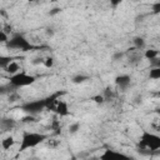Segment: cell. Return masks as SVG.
<instances>
[{"label": "cell", "mask_w": 160, "mask_h": 160, "mask_svg": "<svg viewBox=\"0 0 160 160\" xmlns=\"http://www.w3.org/2000/svg\"><path fill=\"white\" fill-rule=\"evenodd\" d=\"M45 139H46V136L44 134H40V132H26V134H24V136L21 139L20 150L24 151V150H28V149L36 148Z\"/></svg>", "instance_id": "1"}, {"label": "cell", "mask_w": 160, "mask_h": 160, "mask_svg": "<svg viewBox=\"0 0 160 160\" xmlns=\"http://www.w3.org/2000/svg\"><path fill=\"white\" fill-rule=\"evenodd\" d=\"M36 78L34 75H30L25 71H19L15 75H11L10 78V84L16 88H24V86H30L35 82Z\"/></svg>", "instance_id": "2"}, {"label": "cell", "mask_w": 160, "mask_h": 160, "mask_svg": "<svg viewBox=\"0 0 160 160\" xmlns=\"http://www.w3.org/2000/svg\"><path fill=\"white\" fill-rule=\"evenodd\" d=\"M140 142L142 144L144 148L149 149V150H159L160 149V138L156 134L149 132V131H142L141 136H140Z\"/></svg>", "instance_id": "3"}, {"label": "cell", "mask_w": 160, "mask_h": 160, "mask_svg": "<svg viewBox=\"0 0 160 160\" xmlns=\"http://www.w3.org/2000/svg\"><path fill=\"white\" fill-rule=\"evenodd\" d=\"M55 111L60 115V116H68L70 114V108L69 104L64 100H59L55 105Z\"/></svg>", "instance_id": "4"}, {"label": "cell", "mask_w": 160, "mask_h": 160, "mask_svg": "<svg viewBox=\"0 0 160 160\" xmlns=\"http://www.w3.org/2000/svg\"><path fill=\"white\" fill-rule=\"evenodd\" d=\"M16 144V140L12 135H8L5 138H2L1 142H0V146L2 150H11Z\"/></svg>", "instance_id": "5"}, {"label": "cell", "mask_w": 160, "mask_h": 160, "mask_svg": "<svg viewBox=\"0 0 160 160\" xmlns=\"http://www.w3.org/2000/svg\"><path fill=\"white\" fill-rule=\"evenodd\" d=\"M115 84L121 88V89H125L126 86H129L130 84V76L126 75V74H122V75H119L116 79H115Z\"/></svg>", "instance_id": "6"}, {"label": "cell", "mask_w": 160, "mask_h": 160, "mask_svg": "<svg viewBox=\"0 0 160 160\" xmlns=\"http://www.w3.org/2000/svg\"><path fill=\"white\" fill-rule=\"evenodd\" d=\"M8 74H10V75H15L16 72H19L20 71V65H19V62L18 61H15V60H11L6 66H5V69H4Z\"/></svg>", "instance_id": "7"}, {"label": "cell", "mask_w": 160, "mask_h": 160, "mask_svg": "<svg viewBox=\"0 0 160 160\" xmlns=\"http://www.w3.org/2000/svg\"><path fill=\"white\" fill-rule=\"evenodd\" d=\"M158 56H159V51L156 49H149V50H145L144 52V58L148 60H156Z\"/></svg>", "instance_id": "8"}, {"label": "cell", "mask_w": 160, "mask_h": 160, "mask_svg": "<svg viewBox=\"0 0 160 160\" xmlns=\"http://www.w3.org/2000/svg\"><path fill=\"white\" fill-rule=\"evenodd\" d=\"M41 62H42L44 68H46V69H51V68L55 65V59H54L52 56H46V58H44V59L41 60Z\"/></svg>", "instance_id": "9"}, {"label": "cell", "mask_w": 160, "mask_h": 160, "mask_svg": "<svg viewBox=\"0 0 160 160\" xmlns=\"http://www.w3.org/2000/svg\"><path fill=\"white\" fill-rule=\"evenodd\" d=\"M150 79H152V80L160 79V68L159 66H155V68L150 69Z\"/></svg>", "instance_id": "10"}, {"label": "cell", "mask_w": 160, "mask_h": 160, "mask_svg": "<svg viewBox=\"0 0 160 160\" xmlns=\"http://www.w3.org/2000/svg\"><path fill=\"white\" fill-rule=\"evenodd\" d=\"M12 59L10 56H6V55H0V68L5 69V66L11 61Z\"/></svg>", "instance_id": "11"}, {"label": "cell", "mask_w": 160, "mask_h": 160, "mask_svg": "<svg viewBox=\"0 0 160 160\" xmlns=\"http://www.w3.org/2000/svg\"><path fill=\"white\" fill-rule=\"evenodd\" d=\"M86 79H88V78L84 76V75H76V76L72 78V82H74V84H81V82H84Z\"/></svg>", "instance_id": "12"}, {"label": "cell", "mask_w": 160, "mask_h": 160, "mask_svg": "<svg viewBox=\"0 0 160 160\" xmlns=\"http://www.w3.org/2000/svg\"><path fill=\"white\" fill-rule=\"evenodd\" d=\"M134 42H135V46H136L138 49H142V48L145 46V41H144L142 38H136V39L134 40Z\"/></svg>", "instance_id": "13"}, {"label": "cell", "mask_w": 160, "mask_h": 160, "mask_svg": "<svg viewBox=\"0 0 160 160\" xmlns=\"http://www.w3.org/2000/svg\"><path fill=\"white\" fill-rule=\"evenodd\" d=\"M92 101L94 102H96V104H104L105 102V98H104V95H95L94 98H92Z\"/></svg>", "instance_id": "14"}, {"label": "cell", "mask_w": 160, "mask_h": 160, "mask_svg": "<svg viewBox=\"0 0 160 160\" xmlns=\"http://www.w3.org/2000/svg\"><path fill=\"white\" fill-rule=\"evenodd\" d=\"M79 129H80V124H79V122H74V124H71V125L69 126V131H70L71 134H75Z\"/></svg>", "instance_id": "15"}, {"label": "cell", "mask_w": 160, "mask_h": 160, "mask_svg": "<svg viewBox=\"0 0 160 160\" xmlns=\"http://www.w3.org/2000/svg\"><path fill=\"white\" fill-rule=\"evenodd\" d=\"M9 40V36H8V34L4 31V30H0V44H4V42H6Z\"/></svg>", "instance_id": "16"}, {"label": "cell", "mask_w": 160, "mask_h": 160, "mask_svg": "<svg viewBox=\"0 0 160 160\" xmlns=\"http://www.w3.org/2000/svg\"><path fill=\"white\" fill-rule=\"evenodd\" d=\"M121 1H122V0H110V4H111L112 6H118Z\"/></svg>", "instance_id": "17"}, {"label": "cell", "mask_w": 160, "mask_h": 160, "mask_svg": "<svg viewBox=\"0 0 160 160\" xmlns=\"http://www.w3.org/2000/svg\"><path fill=\"white\" fill-rule=\"evenodd\" d=\"M159 9H160V4H159V2H156V4L154 5V11H155V12H158V11H159Z\"/></svg>", "instance_id": "18"}, {"label": "cell", "mask_w": 160, "mask_h": 160, "mask_svg": "<svg viewBox=\"0 0 160 160\" xmlns=\"http://www.w3.org/2000/svg\"><path fill=\"white\" fill-rule=\"evenodd\" d=\"M25 1H30L31 2V1H36V0H25Z\"/></svg>", "instance_id": "19"}, {"label": "cell", "mask_w": 160, "mask_h": 160, "mask_svg": "<svg viewBox=\"0 0 160 160\" xmlns=\"http://www.w3.org/2000/svg\"><path fill=\"white\" fill-rule=\"evenodd\" d=\"M134 1H138V0H134Z\"/></svg>", "instance_id": "20"}, {"label": "cell", "mask_w": 160, "mask_h": 160, "mask_svg": "<svg viewBox=\"0 0 160 160\" xmlns=\"http://www.w3.org/2000/svg\"><path fill=\"white\" fill-rule=\"evenodd\" d=\"M0 121H1V118H0Z\"/></svg>", "instance_id": "21"}]
</instances>
